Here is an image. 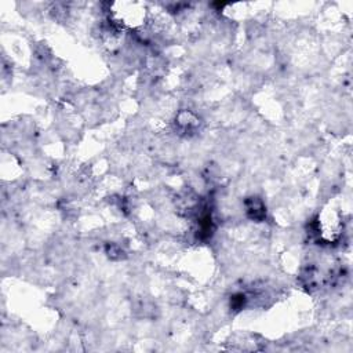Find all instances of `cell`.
Here are the masks:
<instances>
[{"label": "cell", "instance_id": "obj_1", "mask_svg": "<svg viewBox=\"0 0 353 353\" xmlns=\"http://www.w3.org/2000/svg\"><path fill=\"white\" fill-rule=\"evenodd\" d=\"M264 204L258 198H251L247 200V213L253 220H261L265 215Z\"/></svg>", "mask_w": 353, "mask_h": 353}]
</instances>
